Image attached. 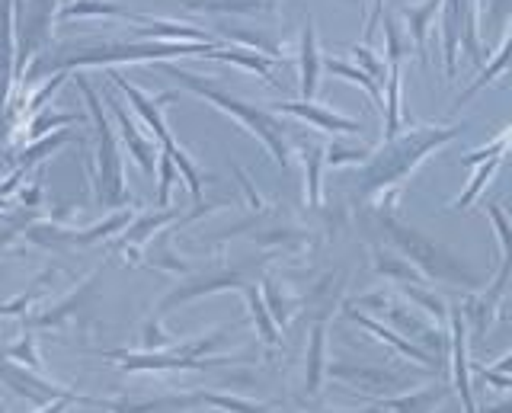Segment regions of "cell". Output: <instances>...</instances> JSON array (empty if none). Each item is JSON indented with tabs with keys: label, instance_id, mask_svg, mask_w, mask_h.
I'll list each match as a JSON object with an SVG mask.
<instances>
[{
	"label": "cell",
	"instance_id": "cell-1",
	"mask_svg": "<svg viewBox=\"0 0 512 413\" xmlns=\"http://www.w3.org/2000/svg\"><path fill=\"white\" fill-rule=\"evenodd\" d=\"M160 71H167V74L176 77V81H180L186 90L199 93L202 100L215 103V106L224 109L228 116H234L240 125H244V129H250V132L272 151V157H276V164H279L282 170H288V129H285V122H282V119H276L272 113H266V109H260V106H253V103H244V100L231 97V93H224L221 87H215L212 81H208V77L180 71V68H173V65H160Z\"/></svg>",
	"mask_w": 512,
	"mask_h": 413
},
{
	"label": "cell",
	"instance_id": "cell-5",
	"mask_svg": "<svg viewBox=\"0 0 512 413\" xmlns=\"http://www.w3.org/2000/svg\"><path fill=\"white\" fill-rule=\"evenodd\" d=\"M487 215H490L493 228H496V237H500L503 266H500V276H496V282L490 285V289H487L484 295H480V298H471V305H468V314L474 317L477 333H484V330H487L490 317L496 314V305H500V298H503L506 285H509V279H512V221H509V215L503 212V205H496V202L487 205Z\"/></svg>",
	"mask_w": 512,
	"mask_h": 413
},
{
	"label": "cell",
	"instance_id": "cell-27",
	"mask_svg": "<svg viewBox=\"0 0 512 413\" xmlns=\"http://www.w3.org/2000/svg\"><path fill=\"white\" fill-rule=\"evenodd\" d=\"M64 141H68V132H55V135H48L45 141H39V145H32L29 151H23V154H20V161H16V170H23V173H26V170H29L32 164H36V161H42V157H48L55 148H61Z\"/></svg>",
	"mask_w": 512,
	"mask_h": 413
},
{
	"label": "cell",
	"instance_id": "cell-18",
	"mask_svg": "<svg viewBox=\"0 0 512 413\" xmlns=\"http://www.w3.org/2000/svg\"><path fill=\"white\" fill-rule=\"evenodd\" d=\"M304 157V189H308V205H320V173L327 164V145H311V141H298Z\"/></svg>",
	"mask_w": 512,
	"mask_h": 413
},
{
	"label": "cell",
	"instance_id": "cell-38",
	"mask_svg": "<svg viewBox=\"0 0 512 413\" xmlns=\"http://www.w3.org/2000/svg\"><path fill=\"white\" fill-rule=\"evenodd\" d=\"M490 10H493V26H503V20L512 13V0H490Z\"/></svg>",
	"mask_w": 512,
	"mask_h": 413
},
{
	"label": "cell",
	"instance_id": "cell-23",
	"mask_svg": "<svg viewBox=\"0 0 512 413\" xmlns=\"http://www.w3.org/2000/svg\"><path fill=\"white\" fill-rule=\"evenodd\" d=\"M375 269H378L381 276H394V279H400L404 285H420V282H423V273H420V269H416L413 263L394 257V253H384V250H375Z\"/></svg>",
	"mask_w": 512,
	"mask_h": 413
},
{
	"label": "cell",
	"instance_id": "cell-25",
	"mask_svg": "<svg viewBox=\"0 0 512 413\" xmlns=\"http://www.w3.org/2000/svg\"><path fill=\"white\" fill-rule=\"evenodd\" d=\"M384 26V49H388V65H404V58L413 52V42L407 33H400V26L394 20L384 17L381 20Z\"/></svg>",
	"mask_w": 512,
	"mask_h": 413
},
{
	"label": "cell",
	"instance_id": "cell-45",
	"mask_svg": "<svg viewBox=\"0 0 512 413\" xmlns=\"http://www.w3.org/2000/svg\"><path fill=\"white\" fill-rule=\"evenodd\" d=\"M509 317H512V308H509Z\"/></svg>",
	"mask_w": 512,
	"mask_h": 413
},
{
	"label": "cell",
	"instance_id": "cell-12",
	"mask_svg": "<svg viewBox=\"0 0 512 413\" xmlns=\"http://www.w3.org/2000/svg\"><path fill=\"white\" fill-rule=\"evenodd\" d=\"M74 17H109V20H128L138 26L151 23V17H141V13L128 10L122 4H109V0H71V4L61 7V20H74Z\"/></svg>",
	"mask_w": 512,
	"mask_h": 413
},
{
	"label": "cell",
	"instance_id": "cell-33",
	"mask_svg": "<svg viewBox=\"0 0 512 413\" xmlns=\"http://www.w3.org/2000/svg\"><path fill=\"white\" fill-rule=\"evenodd\" d=\"M404 292L413 298V301H420V305L436 317V321H445V314H448V308H445V301H439L432 292H426V289H416V285H404Z\"/></svg>",
	"mask_w": 512,
	"mask_h": 413
},
{
	"label": "cell",
	"instance_id": "cell-19",
	"mask_svg": "<svg viewBox=\"0 0 512 413\" xmlns=\"http://www.w3.org/2000/svg\"><path fill=\"white\" fill-rule=\"evenodd\" d=\"M503 74H512V33L506 36L503 49L496 52L493 65H490V68H484V71H480V77H477V81L471 84V90H464V93H461V97H458V103H455V109H461L464 103H468V100L474 97V93H480V90H484V87H490V84L496 81V77H503Z\"/></svg>",
	"mask_w": 512,
	"mask_h": 413
},
{
	"label": "cell",
	"instance_id": "cell-31",
	"mask_svg": "<svg viewBox=\"0 0 512 413\" xmlns=\"http://www.w3.org/2000/svg\"><path fill=\"white\" fill-rule=\"evenodd\" d=\"M4 356L13 359V362H20V365H26V369L42 372V359L36 356V340H32V333H26V337H23L20 343H13Z\"/></svg>",
	"mask_w": 512,
	"mask_h": 413
},
{
	"label": "cell",
	"instance_id": "cell-29",
	"mask_svg": "<svg viewBox=\"0 0 512 413\" xmlns=\"http://www.w3.org/2000/svg\"><path fill=\"white\" fill-rule=\"evenodd\" d=\"M202 401H205V404H212V407L228 410V413H266V407H263V404L240 401V397L221 394V391H202Z\"/></svg>",
	"mask_w": 512,
	"mask_h": 413
},
{
	"label": "cell",
	"instance_id": "cell-42",
	"mask_svg": "<svg viewBox=\"0 0 512 413\" xmlns=\"http://www.w3.org/2000/svg\"><path fill=\"white\" fill-rule=\"evenodd\" d=\"M493 372H512V356H506L503 362H496V365H493Z\"/></svg>",
	"mask_w": 512,
	"mask_h": 413
},
{
	"label": "cell",
	"instance_id": "cell-16",
	"mask_svg": "<svg viewBox=\"0 0 512 413\" xmlns=\"http://www.w3.org/2000/svg\"><path fill=\"white\" fill-rule=\"evenodd\" d=\"M346 314L352 317V321H356L359 327H365L368 333H375L378 340H384V343H391L394 349H400V353H404L407 359H416V362H423V365H436V359H432L429 353H423L420 346H413V343H407L404 337H397V333H391L388 327H381L378 321H372V317H365V314H359L356 308H346Z\"/></svg>",
	"mask_w": 512,
	"mask_h": 413
},
{
	"label": "cell",
	"instance_id": "cell-37",
	"mask_svg": "<svg viewBox=\"0 0 512 413\" xmlns=\"http://www.w3.org/2000/svg\"><path fill=\"white\" fill-rule=\"evenodd\" d=\"M381 20H384V0H372V17H368V23H365V45L378 33Z\"/></svg>",
	"mask_w": 512,
	"mask_h": 413
},
{
	"label": "cell",
	"instance_id": "cell-9",
	"mask_svg": "<svg viewBox=\"0 0 512 413\" xmlns=\"http://www.w3.org/2000/svg\"><path fill=\"white\" fill-rule=\"evenodd\" d=\"M298 68H301V100H314L320 84V68H324V55L317 45V26L308 17L301 29V49H298Z\"/></svg>",
	"mask_w": 512,
	"mask_h": 413
},
{
	"label": "cell",
	"instance_id": "cell-11",
	"mask_svg": "<svg viewBox=\"0 0 512 413\" xmlns=\"http://www.w3.org/2000/svg\"><path fill=\"white\" fill-rule=\"evenodd\" d=\"M452 359H455V388H458L461 404L468 413H477L474 397H471V385H468V327H464L461 308L452 311Z\"/></svg>",
	"mask_w": 512,
	"mask_h": 413
},
{
	"label": "cell",
	"instance_id": "cell-44",
	"mask_svg": "<svg viewBox=\"0 0 512 413\" xmlns=\"http://www.w3.org/2000/svg\"><path fill=\"white\" fill-rule=\"evenodd\" d=\"M64 4H71V0H64Z\"/></svg>",
	"mask_w": 512,
	"mask_h": 413
},
{
	"label": "cell",
	"instance_id": "cell-26",
	"mask_svg": "<svg viewBox=\"0 0 512 413\" xmlns=\"http://www.w3.org/2000/svg\"><path fill=\"white\" fill-rule=\"evenodd\" d=\"M496 167H500V157H490V161H484V167L477 170V177L471 180V186L464 189V193L455 199V209H468V205H471L480 193H484V186L490 183V177H493V170H496Z\"/></svg>",
	"mask_w": 512,
	"mask_h": 413
},
{
	"label": "cell",
	"instance_id": "cell-22",
	"mask_svg": "<svg viewBox=\"0 0 512 413\" xmlns=\"http://www.w3.org/2000/svg\"><path fill=\"white\" fill-rule=\"evenodd\" d=\"M324 349H327V324L317 321L311 330V346H308V394L320 391V381H324Z\"/></svg>",
	"mask_w": 512,
	"mask_h": 413
},
{
	"label": "cell",
	"instance_id": "cell-30",
	"mask_svg": "<svg viewBox=\"0 0 512 413\" xmlns=\"http://www.w3.org/2000/svg\"><path fill=\"white\" fill-rule=\"evenodd\" d=\"M359 161H368V148L359 145H343V141H333V145H327V164L330 167H343V164H359Z\"/></svg>",
	"mask_w": 512,
	"mask_h": 413
},
{
	"label": "cell",
	"instance_id": "cell-20",
	"mask_svg": "<svg viewBox=\"0 0 512 413\" xmlns=\"http://www.w3.org/2000/svg\"><path fill=\"white\" fill-rule=\"evenodd\" d=\"M324 68L330 71V74H336V77H346V81H352V84H359L368 97H372V103L378 106V109H384V93H381V84L375 81L372 74H365L362 68H352L349 61H340V58H333V55H324Z\"/></svg>",
	"mask_w": 512,
	"mask_h": 413
},
{
	"label": "cell",
	"instance_id": "cell-3",
	"mask_svg": "<svg viewBox=\"0 0 512 413\" xmlns=\"http://www.w3.org/2000/svg\"><path fill=\"white\" fill-rule=\"evenodd\" d=\"M77 87L80 93L87 97V106L93 113V122H96V135H100V180H96V186H100V199L106 205H119L125 202V177H122V157H119V148H116V138H112V129L109 122L103 116V106H100V97L93 93L90 81L87 77H77Z\"/></svg>",
	"mask_w": 512,
	"mask_h": 413
},
{
	"label": "cell",
	"instance_id": "cell-28",
	"mask_svg": "<svg viewBox=\"0 0 512 413\" xmlns=\"http://www.w3.org/2000/svg\"><path fill=\"white\" fill-rule=\"evenodd\" d=\"M352 55H356V61L362 65V71H365V74H372L381 87L388 84V77H391V65H384V61H381V58H378L372 49H368V45H352Z\"/></svg>",
	"mask_w": 512,
	"mask_h": 413
},
{
	"label": "cell",
	"instance_id": "cell-21",
	"mask_svg": "<svg viewBox=\"0 0 512 413\" xmlns=\"http://www.w3.org/2000/svg\"><path fill=\"white\" fill-rule=\"evenodd\" d=\"M183 4L199 13H244V17H260L272 7L269 0H183Z\"/></svg>",
	"mask_w": 512,
	"mask_h": 413
},
{
	"label": "cell",
	"instance_id": "cell-35",
	"mask_svg": "<svg viewBox=\"0 0 512 413\" xmlns=\"http://www.w3.org/2000/svg\"><path fill=\"white\" fill-rule=\"evenodd\" d=\"M48 279H52V273H45L36 285H32V289L26 292V295H20V298H13L10 301V305H0V317H13V314H23L29 305H32V298H36L39 295V289H42V285L48 282Z\"/></svg>",
	"mask_w": 512,
	"mask_h": 413
},
{
	"label": "cell",
	"instance_id": "cell-10",
	"mask_svg": "<svg viewBox=\"0 0 512 413\" xmlns=\"http://www.w3.org/2000/svg\"><path fill=\"white\" fill-rule=\"evenodd\" d=\"M477 0H442V55H445V71L448 77L458 74V42H461V23L468 7Z\"/></svg>",
	"mask_w": 512,
	"mask_h": 413
},
{
	"label": "cell",
	"instance_id": "cell-39",
	"mask_svg": "<svg viewBox=\"0 0 512 413\" xmlns=\"http://www.w3.org/2000/svg\"><path fill=\"white\" fill-rule=\"evenodd\" d=\"M477 375H484L490 385H496V388H512V378H503L500 372H490L487 365H477Z\"/></svg>",
	"mask_w": 512,
	"mask_h": 413
},
{
	"label": "cell",
	"instance_id": "cell-24",
	"mask_svg": "<svg viewBox=\"0 0 512 413\" xmlns=\"http://www.w3.org/2000/svg\"><path fill=\"white\" fill-rule=\"evenodd\" d=\"M388 103H384V141H394L400 129V65H391L388 77Z\"/></svg>",
	"mask_w": 512,
	"mask_h": 413
},
{
	"label": "cell",
	"instance_id": "cell-14",
	"mask_svg": "<svg viewBox=\"0 0 512 413\" xmlns=\"http://www.w3.org/2000/svg\"><path fill=\"white\" fill-rule=\"evenodd\" d=\"M244 295H247V308L253 314V324H256V333H260V340L272 349H279L282 346V327L276 324V317H272L266 298H263V289L244 285Z\"/></svg>",
	"mask_w": 512,
	"mask_h": 413
},
{
	"label": "cell",
	"instance_id": "cell-32",
	"mask_svg": "<svg viewBox=\"0 0 512 413\" xmlns=\"http://www.w3.org/2000/svg\"><path fill=\"white\" fill-rule=\"evenodd\" d=\"M176 161L170 157V151H164L160 154V189H157V202L160 205H167L170 202V186H173V180H176Z\"/></svg>",
	"mask_w": 512,
	"mask_h": 413
},
{
	"label": "cell",
	"instance_id": "cell-17",
	"mask_svg": "<svg viewBox=\"0 0 512 413\" xmlns=\"http://www.w3.org/2000/svg\"><path fill=\"white\" fill-rule=\"evenodd\" d=\"M96 289V276H90L84 285H80V289H74L68 298L61 301V305H55V308H48L45 314H39V317H32L29 321V327H58V324H64L68 321V317L84 305V301L90 298V292Z\"/></svg>",
	"mask_w": 512,
	"mask_h": 413
},
{
	"label": "cell",
	"instance_id": "cell-43",
	"mask_svg": "<svg viewBox=\"0 0 512 413\" xmlns=\"http://www.w3.org/2000/svg\"><path fill=\"white\" fill-rule=\"evenodd\" d=\"M0 413H7V407H4V401H0Z\"/></svg>",
	"mask_w": 512,
	"mask_h": 413
},
{
	"label": "cell",
	"instance_id": "cell-36",
	"mask_svg": "<svg viewBox=\"0 0 512 413\" xmlns=\"http://www.w3.org/2000/svg\"><path fill=\"white\" fill-rule=\"evenodd\" d=\"M64 81H68V71H58V74L52 77V81H45V84H42V90L36 93V97L29 100L26 113H29V116H36V113H39V106H42V103H45L48 97H52V93L58 90V84H64Z\"/></svg>",
	"mask_w": 512,
	"mask_h": 413
},
{
	"label": "cell",
	"instance_id": "cell-34",
	"mask_svg": "<svg viewBox=\"0 0 512 413\" xmlns=\"http://www.w3.org/2000/svg\"><path fill=\"white\" fill-rule=\"evenodd\" d=\"M68 122H77V116H58V113H45V116H39L36 122L29 125L26 141H36V138H42V132H48V129H58V125H68Z\"/></svg>",
	"mask_w": 512,
	"mask_h": 413
},
{
	"label": "cell",
	"instance_id": "cell-13",
	"mask_svg": "<svg viewBox=\"0 0 512 413\" xmlns=\"http://www.w3.org/2000/svg\"><path fill=\"white\" fill-rule=\"evenodd\" d=\"M109 106H112V113H116V119H119L122 138H125L128 151H132V157L138 161V167H141L144 173H148V177H154V157H157V154H154V145H151V141H148V138H144V135L135 129L132 116H128V113H125V109H122L116 100H112Z\"/></svg>",
	"mask_w": 512,
	"mask_h": 413
},
{
	"label": "cell",
	"instance_id": "cell-6",
	"mask_svg": "<svg viewBox=\"0 0 512 413\" xmlns=\"http://www.w3.org/2000/svg\"><path fill=\"white\" fill-rule=\"evenodd\" d=\"M279 113H288V116H298L304 122L317 125V129L324 132H333V135H359L362 132V122L359 119H349L343 113H336V109H327L314 100H292V103H276Z\"/></svg>",
	"mask_w": 512,
	"mask_h": 413
},
{
	"label": "cell",
	"instance_id": "cell-41",
	"mask_svg": "<svg viewBox=\"0 0 512 413\" xmlns=\"http://www.w3.org/2000/svg\"><path fill=\"white\" fill-rule=\"evenodd\" d=\"M68 404H74V401H55L52 407H45V410H39V413H64V410H68Z\"/></svg>",
	"mask_w": 512,
	"mask_h": 413
},
{
	"label": "cell",
	"instance_id": "cell-15",
	"mask_svg": "<svg viewBox=\"0 0 512 413\" xmlns=\"http://www.w3.org/2000/svg\"><path fill=\"white\" fill-rule=\"evenodd\" d=\"M208 58H218V61H231V65H240L253 71L256 77H263L272 87H279L276 74H272V65H276V58H269L263 52H253V49H215Z\"/></svg>",
	"mask_w": 512,
	"mask_h": 413
},
{
	"label": "cell",
	"instance_id": "cell-40",
	"mask_svg": "<svg viewBox=\"0 0 512 413\" xmlns=\"http://www.w3.org/2000/svg\"><path fill=\"white\" fill-rule=\"evenodd\" d=\"M388 314L394 317V321H400V324H407V314H404V311H388ZM410 327H413L416 333H429V330H426V327H423L420 321H416V324H410Z\"/></svg>",
	"mask_w": 512,
	"mask_h": 413
},
{
	"label": "cell",
	"instance_id": "cell-2",
	"mask_svg": "<svg viewBox=\"0 0 512 413\" xmlns=\"http://www.w3.org/2000/svg\"><path fill=\"white\" fill-rule=\"evenodd\" d=\"M461 132V125H448V129H413L404 138L384 141V148L372 157V164L365 170V193H378V189H388L404 183L410 173L420 167V161L442 148L445 141H452Z\"/></svg>",
	"mask_w": 512,
	"mask_h": 413
},
{
	"label": "cell",
	"instance_id": "cell-4",
	"mask_svg": "<svg viewBox=\"0 0 512 413\" xmlns=\"http://www.w3.org/2000/svg\"><path fill=\"white\" fill-rule=\"evenodd\" d=\"M0 381H4L10 391L26 397L29 404H36V407L55 404V401H77V404H90V407H100L103 404V401H96V397H84V394H77L71 388L55 385V381H48V378H39L36 369H26V365L13 362L7 356L0 359Z\"/></svg>",
	"mask_w": 512,
	"mask_h": 413
},
{
	"label": "cell",
	"instance_id": "cell-8",
	"mask_svg": "<svg viewBox=\"0 0 512 413\" xmlns=\"http://www.w3.org/2000/svg\"><path fill=\"white\" fill-rule=\"evenodd\" d=\"M439 13H442V0H423V4L400 7V20L407 23V36L420 61H429V26L436 23Z\"/></svg>",
	"mask_w": 512,
	"mask_h": 413
},
{
	"label": "cell",
	"instance_id": "cell-7",
	"mask_svg": "<svg viewBox=\"0 0 512 413\" xmlns=\"http://www.w3.org/2000/svg\"><path fill=\"white\" fill-rule=\"evenodd\" d=\"M112 77V84H119L122 87V93L128 100H132V106H135V113L151 125V132L160 138V145H167V141H173V135H170V129H167V119H164V106L167 103H173L176 100V93H164V97H148V93H141L135 84H128L122 74H116L112 71L109 74Z\"/></svg>",
	"mask_w": 512,
	"mask_h": 413
}]
</instances>
